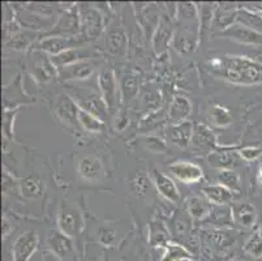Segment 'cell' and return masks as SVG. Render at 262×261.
Segmentation results:
<instances>
[{
  "instance_id": "cell-41",
  "label": "cell",
  "mask_w": 262,
  "mask_h": 261,
  "mask_svg": "<svg viewBox=\"0 0 262 261\" xmlns=\"http://www.w3.org/2000/svg\"><path fill=\"white\" fill-rule=\"evenodd\" d=\"M199 7L200 13V28H201V37L205 32H208L215 17L216 6L214 3H202Z\"/></svg>"
},
{
  "instance_id": "cell-24",
  "label": "cell",
  "mask_w": 262,
  "mask_h": 261,
  "mask_svg": "<svg viewBox=\"0 0 262 261\" xmlns=\"http://www.w3.org/2000/svg\"><path fill=\"white\" fill-rule=\"evenodd\" d=\"M149 234V244L151 247H166L171 242L170 227L164 224L162 218H156L150 222L147 226Z\"/></svg>"
},
{
  "instance_id": "cell-6",
  "label": "cell",
  "mask_w": 262,
  "mask_h": 261,
  "mask_svg": "<svg viewBox=\"0 0 262 261\" xmlns=\"http://www.w3.org/2000/svg\"><path fill=\"white\" fill-rule=\"evenodd\" d=\"M97 85L99 93L106 101L110 111L116 110L120 102V92H119V80L116 78L115 72L110 67H104L97 75Z\"/></svg>"
},
{
  "instance_id": "cell-10",
  "label": "cell",
  "mask_w": 262,
  "mask_h": 261,
  "mask_svg": "<svg viewBox=\"0 0 262 261\" xmlns=\"http://www.w3.org/2000/svg\"><path fill=\"white\" fill-rule=\"evenodd\" d=\"M84 43L86 42L81 37H42L34 45V49L38 50V51L45 52V54H50L51 56H55V55H59L60 52L67 51V50L82 47Z\"/></svg>"
},
{
  "instance_id": "cell-47",
  "label": "cell",
  "mask_w": 262,
  "mask_h": 261,
  "mask_svg": "<svg viewBox=\"0 0 262 261\" xmlns=\"http://www.w3.org/2000/svg\"><path fill=\"white\" fill-rule=\"evenodd\" d=\"M78 261H104V253L101 256H89L86 253V251L84 250V252H82V255L80 256V258H78Z\"/></svg>"
},
{
  "instance_id": "cell-45",
  "label": "cell",
  "mask_w": 262,
  "mask_h": 261,
  "mask_svg": "<svg viewBox=\"0 0 262 261\" xmlns=\"http://www.w3.org/2000/svg\"><path fill=\"white\" fill-rule=\"evenodd\" d=\"M239 155L242 159L247 162H252V161H257L259 158L262 157V148L258 147H247V148H242L239 150Z\"/></svg>"
},
{
  "instance_id": "cell-14",
  "label": "cell",
  "mask_w": 262,
  "mask_h": 261,
  "mask_svg": "<svg viewBox=\"0 0 262 261\" xmlns=\"http://www.w3.org/2000/svg\"><path fill=\"white\" fill-rule=\"evenodd\" d=\"M106 50L115 57H124L128 54V37L120 24L113 23L106 33Z\"/></svg>"
},
{
  "instance_id": "cell-1",
  "label": "cell",
  "mask_w": 262,
  "mask_h": 261,
  "mask_svg": "<svg viewBox=\"0 0 262 261\" xmlns=\"http://www.w3.org/2000/svg\"><path fill=\"white\" fill-rule=\"evenodd\" d=\"M209 69L218 77L236 85L262 84V63L247 56L213 57L208 63Z\"/></svg>"
},
{
  "instance_id": "cell-44",
  "label": "cell",
  "mask_w": 262,
  "mask_h": 261,
  "mask_svg": "<svg viewBox=\"0 0 262 261\" xmlns=\"http://www.w3.org/2000/svg\"><path fill=\"white\" fill-rule=\"evenodd\" d=\"M17 114V110L16 111H12V110H4L3 115V128H4V136L7 138H13L15 137V132H13V122H15V116Z\"/></svg>"
},
{
  "instance_id": "cell-20",
  "label": "cell",
  "mask_w": 262,
  "mask_h": 261,
  "mask_svg": "<svg viewBox=\"0 0 262 261\" xmlns=\"http://www.w3.org/2000/svg\"><path fill=\"white\" fill-rule=\"evenodd\" d=\"M192 147L194 150L199 152L209 153L210 154L215 147V136L213 131L205 124L196 123L193 126V135H192Z\"/></svg>"
},
{
  "instance_id": "cell-37",
  "label": "cell",
  "mask_w": 262,
  "mask_h": 261,
  "mask_svg": "<svg viewBox=\"0 0 262 261\" xmlns=\"http://www.w3.org/2000/svg\"><path fill=\"white\" fill-rule=\"evenodd\" d=\"M208 119L216 128H226L232 123V115H231L230 110L223 107L222 105H214L209 110Z\"/></svg>"
},
{
  "instance_id": "cell-43",
  "label": "cell",
  "mask_w": 262,
  "mask_h": 261,
  "mask_svg": "<svg viewBox=\"0 0 262 261\" xmlns=\"http://www.w3.org/2000/svg\"><path fill=\"white\" fill-rule=\"evenodd\" d=\"M244 252L252 258L262 257V231L257 230L249 236L244 246Z\"/></svg>"
},
{
  "instance_id": "cell-39",
  "label": "cell",
  "mask_w": 262,
  "mask_h": 261,
  "mask_svg": "<svg viewBox=\"0 0 262 261\" xmlns=\"http://www.w3.org/2000/svg\"><path fill=\"white\" fill-rule=\"evenodd\" d=\"M216 180H218V184L226 187L227 190H230L233 193H239L242 190V182H240L239 174L232 171L231 169L221 170L216 175Z\"/></svg>"
},
{
  "instance_id": "cell-36",
  "label": "cell",
  "mask_w": 262,
  "mask_h": 261,
  "mask_svg": "<svg viewBox=\"0 0 262 261\" xmlns=\"http://www.w3.org/2000/svg\"><path fill=\"white\" fill-rule=\"evenodd\" d=\"M34 76L38 81L46 83V81L54 78L55 76H59V72L51 63L50 57L42 55L39 61L34 64Z\"/></svg>"
},
{
  "instance_id": "cell-27",
  "label": "cell",
  "mask_w": 262,
  "mask_h": 261,
  "mask_svg": "<svg viewBox=\"0 0 262 261\" xmlns=\"http://www.w3.org/2000/svg\"><path fill=\"white\" fill-rule=\"evenodd\" d=\"M202 193L204 197L214 207H226V205L232 204L233 195L235 193L227 190L226 187L221 184H209V186L202 187Z\"/></svg>"
},
{
  "instance_id": "cell-31",
  "label": "cell",
  "mask_w": 262,
  "mask_h": 261,
  "mask_svg": "<svg viewBox=\"0 0 262 261\" xmlns=\"http://www.w3.org/2000/svg\"><path fill=\"white\" fill-rule=\"evenodd\" d=\"M204 225H210V226L216 227H230L233 225L232 213H231L230 205L226 207H214L211 208L210 213L204 221L201 222Z\"/></svg>"
},
{
  "instance_id": "cell-25",
  "label": "cell",
  "mask_w": 262,
  "mask_h": 261,
  "mask_svg": "<svg viewBox=\"0 0 262 261\" xmlns=\"http://www.w3.org/2000/svg\"><path fill=\"white\" fill-rule=\"evenodd\" d=\"M193 126L192 122H185V123L178 124V126H170V128L166 132L167 141L178 148H187L192 141L193 135Z\"/></svg>"
},
{
  "instance_id": "cell-34",
  "label": "cell",
  "mask_w": 262,
  "mask_h": 261,
  "mask_svg": "<svg viewBox=\"0 0 262 261\" xmlns=\"http://www.w3.org/2000/svg\"><path fill=\"white\" fill-rule=\"evenodd\" d=\"M256 32L262 33V13H254L248 8H239L236 12V23Z\"/></svg>"
},
{
  "instance_id": "cell-2",
  "label": "cell",
  "mask_w": 262,
  "mask_h": 261,
  "mask_svg": "<svg viewBox=\"0 0 262 261\" xmlns=\"http://www.w3.org/2000/svg\"><path fill=\"white\" fill-rule=\"evenodd\" d=\"M80 12V37L85 42L98 39L106 30L104 13L95 4L77 3Z\"/></svg>"
},
{
  "instance_id": "cell-19",
  "label": "cell",
  "mask_w": 262,
  "mask_h": 261,
  "mask_svg": "<svg viewBox=\"0 0 262 261\" xmlns=\"http://www.w3.org/2000/svg\"><path fill=\"white\" fill-rule=\"evenodd\" d=\"M192 114V104L184 95H175L171 101L170 109L167 112V121L170 126H178L188 122Z\"/></svg>"
},
{
  "instance_id": "cell-22",
  "label": "cell",
  "mask_w": 262,
  "mask_h": 261,
  "mask_svg": "<svg viewBox=\"0 0 262 261\" xmlns=\"http://www.w3.org/2000/svg\"><path fill=\"white\" fill-rule=\"evenodd\" d=\"M90 55H92V51L86 49V47H76V49H71L60 52V54L55 55V56H50V61H51V63L54 64V67L59 72L60 69L66 68L68 66H72V64L77 63V62L86 61Z\"/></svg>"
},
{
  "instance_id": "cell-16",
  "label": "cell",
  "mask_w": 262,
  "mask_h": 261,
  "mask_svg": "<svg viewBox=\"0 0 262 261\" xmlns=\"http://www.w3.org/2000/svg\"><path fill=\"white\" fill-rule=\"evenodd\" d=\"M221 37L228 38L245 46H262V33L256 32L240 24H233L223 32L219 33Z\"/></svg>"
},
{
  "instance_id": "cell-26",
  "label": "cell",
  "mask_w": 262,
  "mask_h": 261,
  "mask_svg": "<svg viewBox=\"0 0 262 261\" xmlns=\"http://www.w3.org/2000/svg\"><path fill=\"white\" fill-rule=\"evenodd\" d=\"M193 219L190 217L189 212H188L187 204H183L179 208L175 213L172 214L171 218V226L170 231L173 236L176 238H182V236L188 235L192 230Z\"/></svg>"
},
{
  "instance_id": "cell-42",
  "label": "cell",
  "mask_w": 262,
  "mask_h": 261,
  "mask_svg": "<svg viewBox=\"0 0 262 261\" xmlns=\"http://www.w3.org/2000/svg\"><path fill=\"white\" fill-rule=\"evenodd\" d=\"M35 35L34 32H13V34L11 37H8V41L6 42L7 46H11L13 50H25L26 47L29 46L33 41H35L37 38L32 37Z\"/></svg>"
},
{
  "instance_id": "cell-3",
  "label": "cell",
  "mask_w": 262,
  "mask_h": 261,
  "mask_svg": "<svg viewBox=\"0 0 262 261\" xmlns=\"http://www.w3.org/2000/svg\"><path fill=\"white\" fill-rule=\"evenodd\" d=\"M56 224L61 233L72 238L73 240L80 238L86 227L82 212L68 200H61V203L59 204Z\"/></svg>"
},
{
  "instance_id": "cell-46",
  "label": "cell",
  "mask_w": 262,
  "mask_h": 261,
  "mask_svg": "<svg viewBox=\"0 0 262 261\" xmlns=\"http://www.w3.org/2000/svg\"><path fill=\"white\" fill-rule=\"evenodd\" d=\"M128 124H129V116L125 111H119L116 112L115 116V129L116 131H124V129L127 128Z\"/></svg>"
},
{
  "instance_id": "cell-35",
  "label": "cell",
  "mask_w": 262,
  "mask_h": 261,
  "mask_svg": "<svg viewBox=\"0 0 262 261\" xmlns=\"http://www.w3.org/2000/svg\"><path fill=\"white\" fill-rule=\"evenodd\" d=\"M78 126L89 133H99L103 131L106 124L103 121H101L90 112L78 109Z\"/></svg>"
},
{
  "instance_id": "cell-29",
  "label": "cell",
  "mask_w": 262,
  "mask_h": 261,
  "mask_svg": "<svg viewBox=\"0 0 262 261\" xmlns=\"http://www.w3.org/2000/svg\"><path fill=\"white\" fill-rule=\"evenodd\" d=\"M242 159L239 155V152H232V150L226 149H215L209 154L208 161L210 166L215 169L226 170L232 166L239 165V161Z\"/></svg>"
},
{
  "instance_id": "cell-7",
  "label": "cell",
  "mask_w": 262,
  "mask_h": 261,
  "mask_svg": "<svg viewBox=\"0 0 262 261\" xmlns=\"http://www.w3.org/2000/svg\"><path fill=\"white\" fill-rule=\"evenodd\" d=\"M135 4V14L139 26L142 29L144 37L146 39H153V35L161 23L162 14L159 13L158 7L153 3H133Z\"/></svg>"
},
{
  "instance_id": "cell-4",
  "label": "cell",
  "mask_w": 262,
  "mask_h": 261,
  "mask_svg": "<svg viewBox=\"0 0 262 261\" xmlns=\"http://www.w3.org/2000/svg\"><path fill=\"white\" fill-rule=\"evenodd\" d=\"M200 37V20H178V24H175L172 47L179 54H192L199 46Z\"/></svg>"
},
{
  "instance_id": "cell-23",
  "label": "cell",
  "mask_w": 262,
  "mask_h": 261,
  "mask_svg": "<svg viewBox=\"0 0 262 261\" xmlns=\"http://www.w3.org/2000/svg\"><path fill=\"white\" fill-rule=\"evenodd\" d=\"M94 64L92 61H81L68 66L59 71V77L61 80H89L94 75Z\"/></svg>"
},
{
  "instance_id": "cell-49",
  "label": "cell",
  "mask_w": 262,
  "mask_h": 261,
  "mask_svg": "<svg viewBox=\"0 0 262 261\" xmlns=\"http://www.w3.org/2000/svg\"><path fill=\"white\" fill-rule=\"evenodd\" d=\"M258 180L259 183L262 184V164L259 165V169H258Z\"/></svg>"
},
{
  "instance_id": "cell-48",
  "label": "cell",
  "mask_w": 262,
  "mask_h": 261,
  "mask_svg": "<svg viewBox=\"0 0 262 261\" xmlns=\"http://www.w3.org/2000/svg\"><path fill=\"white\" fill-rule=\"evenodd\" d=\"M12 233V225L6 215L3 217V239H7Z\"/></svg>"
},
{
  "instance_id": "cell-5",
  "label": "cell",
  "mask_w": 262,
  "mask_h": 261,
  "mask_svg": "<svg viewBox=\"0 0 262 261\" xmlns=\"http://www.w3.org/2000/svg\"><path fill=\"white\" fill-rule=\"evenodd\" d=\"M81 26H80V12H78L77 4L68 6L58 20L55 21V25L49 32L43 34V37H66L76 38L80 37Z\"/></svg>"
},
{
  "instance_id": "cell-8",
  "label": "cell",
  "mask_w": 262,
  "mask_h": 261,
  "mask_svg": "<svg viewBox=\"0 0 262 261\" xmlns=\"http://www.w3.org/2000/svg\"><path fill=\"white\" fill-rule=\"evenodd\" d=\"M46 244L50 252L63 261H67L76 255L75 240L61 233L59 229L50 230L49 234H47Z\"/></svg>"
},
{
  "instance_id": "cell-12",
  "label": "cell",
  "mask_w": 262,
  "mask_h": 261,
  "mask_svg": "<svg viewBox=\"0 0 262 261\" xmlns=\"http://www.w3.org/2000/svg\"><path fill=\"white\" fill-rule=\"evenodd\" d=\"M78 105L76 101L67 93H60L55 97L54 114L66 126H77L78 124Z\"/></svg>"
},
{
  "instance_id": "cell-50",
  "label": "cell",
  "mask_w": 262,
  "mask_h": 261,
  "mask_svg": "<svg viewBox=\"0 0 262 261\" xmlns=\"http://www.w3.org/2000/svg\"><path fill=\"white\" fill-rule=\"evenodd\" d=\"M256 9H258L259 12H262V3H261V4H257V6H256Z\"/></svg>"
},
{
  "instance_id": "cell-18",
  "label": "cell",
  "mask_w": 262,
  "mask_h": 261,
  "mask_svg": "<svg viewBox=\"0 0 262 261\" xmlns=\"http://www.w3.org/2000/svg\"><path fill=\"white\" fill-rule=\"evenodd\" d=\"M231 207L233 225L252 229L257 221V209L253 204L247 201H233Z\"/></svg>"
},
{
  "instance_id": "cell-21",
  "label": "cell",
  "mask_w": 262,
  "mask_h": 261,
  "mask_svg": "<svg viewBox=\"0 0 262 261\" xmlns=\"http://www.w3.org/2000/svg\"><path fill=\"white\" fill-rule=\"evenodd\" d=\"M119 92H120V104L127 106L139 95V77L132 72H124L119 78Z\"/></svg>"
},
{
  "instance_id": "cell-17",
  "label": "cell",
  "mask_w": 262,
  "mask_h": 261,
  "mask_svg": "<svg viewBox=\"0 0 262 261\" xmlns=\"http://www.w3.org/2000/svg\"><path fill=\"white\" fill-rule=\"evenodd\" d=\"M168 170L178 180L185 184H194L204 178V169L189 161H176L168 165Z\"/></svg>"
},
{
  "instance_id": "cell-9",
  "label": "cell",
  "mask_w": 262,
  "mask_h": 261,
  "mask_svg": "<svg viewBox=\"0 0 262 261\" xmlns=\"http://www.w3.org/2000/svg\"><path fill=\"white\" fill-rule=\"evenodd\" d=\"M39 238L37 231L29 230L20 234L12 244V261H29L38 250Z\"/></svg>"
},
{
  "instance_id": "cell-28",
  "label": "cell",
  "mask_w": 262,
  "mask_h": 261,
  "mask_svg": "<svg viewBox=\"0 0 262 261\" xmlns=\"http://www.w3.org/2000/svg\"><path fill=\"white\" fill-rule=\"evenodd\" d=\"M46 186L42 178L38 175H29L20 180V193L24 198L37 200L43 196Z\"/></svg>"
},
{
  "instance_id": "cell-30",
  "label": "cell",
  "mask_w": 262,
  "mask_h": 261,
  "mask_svg": "<svg viewBox=\"0 0 262 261\" xmlns=\"http://www.w3.org/2000/svg\"><path fill=\"white\" fill-rule=\"evenodd\" d=\"M128 184H129L130 191L136 196H139L140 198H144L149 193L150 187L153 183H151V179H150V175L146 172V170L139 167L133 172V175L128 180Z\"/></svg>"
},
{
  "instance_id": "cell-13",
  "label": "cell",
  "mask_w": 262,
  "mask_h": 261,
  "mask_svg": "<svg viewBox=\"0 0 262 261\" xmlns=\"http://www.w3.org/2000/svg\"><path fill=\"white\" fill-rule=\"evenodd\" d=\"M149 175L151 179V183L156 187L157 192L161 197H163L171 204H179V201L182 198L180 197V191H179L178 186L172 178H170L157 169L150 170Z\"/></svg>"
},
{
  "instance_id": "cell-38",
  "label": "cell",
  "mask_w": 262,
  "mask_h": 261,
  "mask_svg": "<svg viewBox=\"0 0 262 261\" xmlns=\"http://www.w3.org/2000/svg\"><path fill=\"white\" fill-rule=\"evenodd\" d=\"M193 260L192 252L179 243H170L164 247L163 257L161 261H187Z\"/></svg>"
},
{
  "instance_id": "cell-32",
  "label": "cell",
  "mask_w": 262,
  "mask_h": 261,
  "mask_svg": "<svg viewBox=\"0 0 262 261\" xmlns=\"http://www.w3.org/2000/svg\"><path fill=\"white\" fill-rule=\"evenodd\" d=\"M187 208L190 217L194 222H202L210 213L213 205L209 203L206 198L200 197V196H192L187 200Z\"/></svg>"
},
{
  "instance_id": "cell-33",
  "label": "cell",
  "mask_w": 262,
  "mask_h": 261,
  "mask_svg": "<svg viewBox=\"0 0 262 261\" xmlns=\"http://www.w3.org/2000/svg\"><path fill=\"white\" fill-rule=\"evenodd\" d=\"M115 222H102L97 229V239L95 242L102 247H115L119 240L118 229Z\"/></svg>"
},
{
  "instance_id": "cell-15",
  "label": "cell",
  "mask_w": 262,
  "mask_h": 261,
  "mask_svg": "<svg viewBox=\"0 0 262 261\" xmlns=\"http://www.w3.org/2000/svg\"><path fill=\"white\" fill-rule=\"evenodd\" d=\"M77 172L81 179L95 182L106 175V169L101 157L95 154H86L82 155L77 161Z\"/></svg>"
},
{
  "instance_id": "cell-40",
  "label": "cell",
  "mask_w": 262,
  "mask_h": 261,
  "mask_svg": "<svg viewBox=\"0 0 262 261\" xmlns=\"http://www.w3.org/2000/svg\"><path fill=\"white\" fill-rule=\"evenodd\" d=\"M140 143L147 152L154 154H166L168 152L167 143L158 136L142 135L140 136Z\"/></svg>"
},
{
  "instance_id": "cell-11",
  "label": "cell",
  "mask_w": 262,
  "mask_h": 261,
  "mask_svg": "<svg viewBox=\"0 0 262 261\" xmlns=\"http://www.w3.org/2000/svg\"><path fill=\"white\" fill-rule=\"evenodd\" d=\"M173 33H175V18L167 12L162 13L161 23L153 35V49L157 55H162L167 51L170 45H172Z\"/></svg>"
}]
</instances>
